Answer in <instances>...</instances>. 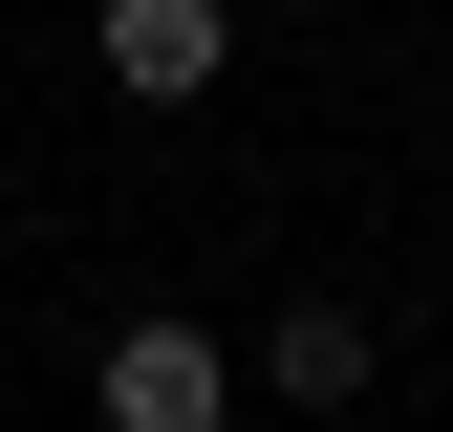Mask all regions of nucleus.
<instances>
[{"label":"nucleus","mask_w":453,"mask_h":432,"mask_svg":"<svg viewBox=\"0 0 453 432\" xmlns=\"http://www.w3.org/2000/svg\"><path fill=\"white\" fill-rule=\"evenodd\" d=\"M259 390H280V411H346V390H367V303H280V324H259Z\"/></svg>","instance_id":"3"},{"label":"nucleus","mask_w":453,"mask_h":432,"mask_svg":"<svg viewBox=\"0 0 453 432\" xmlns=\"http://www.w3.org/2000/svg\"><path fill=\"white\" fill-rule=\"evenodd\" d=\"M87 411H108V432H238V346H216L195 303H151V324H108Z\"/></svg>","instance_id":"1"},{"label":"nucleus","mask_w":453,"mask_h":432,"mask_svg":"<svg viewBox=\"0 0 453 432\" xmlns=\"http://www.w3.org/2000/svg\"><path fill=\"white\" fill-rule=\"evenodd\" d=\"M87 66L130 87V108H195L216 66H238V0H108V22H87Z\"/></svg>","instance_id":"2"}]
</instances>
